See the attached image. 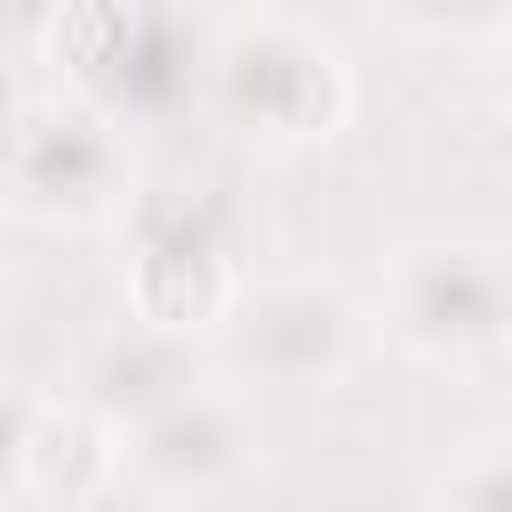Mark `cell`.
Listing matches in <instances>:
<instances>
[{
    "instance_id": "obj_12",
    "label": "cell",
    "mask_w": 512,
    "mask_h": 512,
    "mask_svg": "<svg viewBox=\"0 0 512 512\" xmlns=\"http://www.w3.org/2000/svg\"><path fill=\"white\" fill-rule=\"evenodd\" d=\"M504 96H512V40H504Z\"/></svg>"
},
{
    "instance_id": "obj_9",
    "label": "cell",
    "mask_w": 512,
    "mask_h": 512,
    "mask_svg": "<svg viewBox=\"0 0 512 512\" xmlns=\"http://www.w3.org/2000/svg\"><path fill=\"white\" fill-rule=\"evenodd\" d=\"M392 16L408 32H432V40H488V32H512V0H392Z\"/></svg>"
},
{
    "instance_id": "obj_1",
    "label": "cell",
    "mask_w": 512,
    "mask_h": 512,
    "mask_svg": "<svg viewBox=\"0 0 512 512\" xmlns=\"http://www.w3.org/2000/svg\"><path fill=\"white\" fill-rule=\"evenodd\" d=\"M208 104L240 136L304 144V136H328L336 128V112H344V64L304 24L256 16V24H232L208 48Z\"/></svg>"
},
{
    "instance_id": "obj_3",
    "label": "cell",
    "mask_w": 512,
    "mask_h": 512,
    "mask_svg": "<svg viewBox=\"0 0 512 512\" xmlns=\"http://www.w3.org/2000/svg\"><path fill=\"white\" fill-rule=\"evenodd\" d=\"M8 184H16V208L24 216H48V224H80V216H104L128 184V144L112 128V112L96 104H32L16 120V152H8Z\"/></svg>"
},
{
    "instance_id": "obj_10",
    "label": "cell",
    "mask_w": 512,
    "mask_h": 512,
    "mask_svg": "<svg viewBox=\"0 0 512 512\" xmlns=\"http://www.w3.org/2000/svg\"><path fill=\"white\" fill-rule=\"evenodd\" d=\"M448 512H512V440L480 448V456L448 480Z\"/></svg>"
},
{
    "instance_id": "obj_5",
    "label": "cell",
    "mask_w": 512,
    "mask_h": 512,
    "mask_svg": "<svg viewBox=\"0 0 512 512\" xmlns=\"http://www.w3.org/2000/svg\"><path fill=\"white\" fill-rule=\"evenodd\" d=\"M80 392H88V408H96L104 424H120V432H136V424H152L160 408L192 400L200 376H192V344H184V328L128 320L120 336H104V344L88 352Z\"/></svg>"
},
{
    "instance_id": "obj_6",
    "label": "cell",
    "mask_w": 512,
    "mask_h": 512,
    "mask_svg": "<svg viewBox=\"0 0 512 512\" xmlns=\"http://www.w3.org/2000/svg\"><path fill=\"white\" fill-rule=\"evenodd\" d=\"M240 456H248V432H240L232 400L208 392V384L128 432V472H136L144 488H160V496H200V488L232 480Z\"/></svg>"
},
{
    "instance_id": "obj_4",
    "label": "cell",
    "mask_w": 512,
    "mask_h": 512,
    "mask_svg": "<svg viewBox=\"0 0 512 512\" xmlns=\"http://www.w3.org/2000/svg\"><path fill=\"white\" fill-rule=\"evenodd\" d=\"M232 360L264 384H336L360 360V304L328 280H272L232 312Z\"/></svg>"
},
{
    "instance_id": "obj_8",
    "label": "cell",
    "mask_w": 512,
    "mask_h": 512,
    "mask_svg": "<svg viewBox=\"0 0 512 512\" xmlns=\"http://www.w3.org/2000/svg\"><path fill=\"white\" fill-rule=\"evenodd\" d=\"M136 304L144 320L160 328H192L208 312H224V248L200 216H160L144 232V256H136Z\"/></svg>"
},
{
    "instance_id": "obj_11",
    "label": "cell",
    "mask_w": 512,
    "mask_h": 512,
    "mask_svg": "<svg viewBox=\"0 0 512 512\" xmlns=\"http://www.w3.org/2000/svg\"><path fill=\"white\" fill-rule=\"evenodd\" d=\"M48 16H64V0H8V24H16V48H32Z\"/></svg>"
},
{
    "instance_id": "obj_2",
    "label": "cell",
    "mask_w": 512,
    "mask_h": 512,
    "mask_svg": "<svg viewBox=\"0 0 512 512\" xmlns=\"http://www.w3.org/2000/svg\"><path fill=\"white\" fill-rule=\"evenodd\" d=\"M384 320L424 360H480L512 344V248L496 240H416L392 256Z\"/></svg>"
},
{
    "instance_id": "obj_7",
    "label": "cell",
    "mask_w": 512,
    "mask_h": 512,
    "mask_svg": "<svg viewBox=\"0 0 512 512\" xmlns=\"http://www.w3.org/2000/svg\"><path fill=\"white\" fill-rule=\"evenodd\" d=\"M88 64H96V88H104L120 112H160V104H176L192 80H208V64L192 56V40H184V24H176L168 8H128Z\"/></svg>"
}]
</instances>
